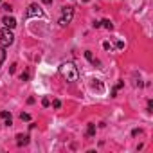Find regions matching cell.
Masks as SVG:
<instances>
[{
    "label": "cell",
    "instance_id": "obj_1",
    "mask_svg": "<svg viewBox=\"0 0 153 153\" xmlns=\"http://www.w3.org/2000/svg\"><path fill=\"white\" fill-rule=\"evenodd\" d=\"M59 74L63 76L67 81H70V83L79 79V70H78V67H76L72 61H65V63H61V65H59Z\"/></svg>",
    "mask_w": 153,
    "mask_h": 153
},
{
    "label": "cell",
    "instance_id": "obj_2",
    "mask_svg": "<svg viewBox=\"0 0 153 153\" xmlns=\"http://www.w3.org/2000/svg\"><path fill=\"white\" fill-rule=\"evenodd\" d=\"M72 16H74V7H72V6H65V7L61 9V16H59V20H58V24H59L61 27H67V25L72 22Z\"/></svg>",
    "mask_w": 153,
    "mask_h": 153
},
{
    "label": "cell",
    "instance_id": "obj_3",
    "mask_svg": "<svg viewBox=\"0 0 153 153\" xmlns=\"http://www.w3.org/2000/svg\"><path fill=\"white\" fill-rule=\"evenodd\" d=\"M13 42H15V34L9 27L0 31V43H2V47H9V45H13Z\"/></svg>",
    "mask_w": 153,
    "mask_h": 153
},
{
    "label": "cell",
    "instance_id": "obj_4",
    "mask_svg": "<svg viewBox=\"0 0 153 153\" xmlns=\"http://www.w3.org/2000/svg\"><path fill=\"white\" fill-rule=\"evenodd\" d=\"M25 15H27V18H33V16H38L40 18V16H43V11H42V7L38 4H31L27 7V13Z\"/></svg>",
    "mask_w": 153,
    "mask_h": 153
},
{
    "label": "cell",
    "instance_id": "obj_5",
    "mask_svg": "<svg viewBox=\"0 0 153 153\" xmlns=\"http://www.w3.org/2000/svg\"><path fill=\"white\" fill-rule=\"evenodd\" d=\"M2 24H4L6 27H9V29H15V27H16V20H15L13 16H4V18H2Z\"/></svg>",
    "mask_w": 153,
    "mask_h": 153
},
{
    "label": "cell",
    "instance_id": "obj_6",
    "mask_svg": "<svg viewBox=\"0 0 153 153\" xmlns=\"http://www.w3.org/2000/svg\"><path fill=\"white\" fill-rule=\"evenodd\" d=\"M16 144H18V146H27V144H29V135L18 133V135H16Z\"/></svg>",
    "mask_w": 153,
    "mask_h": 153
},
{
    "label": "cell",
    "instance_id": "obj_7",
    "mask_svg": "<svg viewBox=\"0 0 153 153\" xmlns=\"http://www.w3.org/2000/svg\"><path fill=\"white\" fill-rule=\"evenodd\" d=\"M0 117H2V119L6 121V123H4L6 126H11V124H13V119H11V114H9V112L2 110V112H0Z\"/></svg>",
    "mask_w": 153,
    "mask_h": 153
},
{
    "label": "cell",
    "instance_id": "obj_8",
    "mask_svg": "<svg viewBox=\"0 0 153 153\" xmlns=\"http://www.w3.org/2000/svg\"><path fill=\"white\" fill-rule=\"evenodd\" d=\"M85 58H87V59H88L92 65H101V63H99V59H96V58H94L92 51H85Z\"/></svg>",
    "mask_w": 153,
    "mask_h": 153
},
{
    "label": "cell",
    "instance_id": "obj_9",
    "mask_svg": "<svg viewBox=\"0 0 153 153\" xmlns=\"http://www.w3.org/2000/svg\"><path fill=\"white\" fill-rule=\"evenodd\" d=\"M94 135H96V124H92V123H90V124H88V128H87V137H88V139H92Z\"/></svg>",
    "mask_w": 153,
    "mask_h": 153
},
{
    "label": "cell",
    "instance_id": "obj_10",
    "mask_svg": "<svg viewBox=\"0 0 153 153\" xmlns=\"http://www.w3.org/2000/svg\"><path fill=\"white\" fill-rule=\"evenodd\" d=\"M101 24H103V27H105V29H108V31H112V29H114V24H112V22H110L108 18H105V20H103Z\"/></svg>",
    "mask_w": 153,
    "mask_h": 153
},
{
    "label": "cell",
    "instance_id": "obj_11",
    "mask_svg": "<svg viewBox=\"0 0 153 153\" xmlns=\"http://www.w3.org/2000/svg\"><path fill=\"white\" fill-rule=\"evenodd\" d=\"M6 61V49L0 47V67H2V63Z\"/></svg>",
    "mask_w": 153,
    "mask_h": 153
},
{
    "label": "cell",
    "instance_id": "obj_12",
    "mask_svg": "<svg viewBox=\"0 0 153 153\" xmlns=\"http://www.w3.org/2000/svg\"><path fill=\"white\" fill-rule=\"evenodd\" d=\"M20 119H22V121H31V115L25 114V112H22V114H20Z\"/></svg>",
    "mask_w": 153,
    "mask_h": 153
},
{
    "label": "cell",
    "instance_id": "obj_13",
    "mask_svg": "<svg viewBox=\"0 0 153 153\" xmlns=\"http://www.w3.org/2000/svg\"><path fill=\"white\" fill-rule=\"evenodd\" d=\"M2 9H4V11H7V13H11V11H13L11 4H2Z\"/></svg>",
    "mask_w": 153,
    "mask_h": 153
},
{
    "label": "cell",
    "instance_id": "obj_14",
    "mask_svg": "<svg viewBox=\"0 0 153 153\" xmlns=\"http://www.w3.org/2000/svg\"><path fill=\"white\" fill-rule=\"evenodd\" d=\"M20 79H22V81H27V79H29V72H22V74H20Z\"/></svg>",
    "mask_w": 153,
    "mask_h": 153
},
{
    "label": "cell",
    "instance_id": "obj_15",
    "mask_svg": "<svg viewBox=\"0 0 153 153\" xmlns=\"http://www.w3.org/2000/svg\"><path fill=\"white\" fill-rule=\"evenodd\" d=\"M52 106H54V108H59V106H61V101H59V99H54V101H52Z\"/></svg>",
    "mask_w": 153,
    "mask_h": 153
},
{
    "label": "cell",
    "instance_id": "obj_16",
    "mask_svg": "<svg viewBox=\"0 0 153 153\" xmlns=\"http://www.w3.org/2000/svg\"><path fill=\"white\" fill-rule=\"evenodd\" d=\"M42 105H43V106H49V105H51V101H49L47 97H43V101H42Z\"/></svg>",
    "mask_w": 153,
    "mask_h": 153
},
{
    "label": "cell",
    "instance_id": "obj_17",
    "mask_svg": "<svg viewBox=\"0 0 153 153\" xmlns=\"http://www.w3.org/2000/svg\"><path fill=\"white\" fill-rule=\"evenodd\" d=\"M148 112H149V114L153 112V103H151V101H148Z\"/></svg>",
    "mask_w": 153,
    "mask_h": 153
},
{
    "label": "cell",
    "instance_id": "obj_18",
    "mask_svg": "<svg viewBox=\"0 0 153 153\" xmlns=\"http://www.w3.org/2000/svg\"><path fill=\"white\" fill-rule=\"evenodd\" d=\"M103 47H105V49H106V51H110V49H112V45H110V43H108V42H105V43H103Z\"/></svg>",
    "mask_w": 153,
    "mask_h": 153
},
{
    "label": "cell",
    "instance_id": "obj_19",
    "mask_svg": "<svg viewBox=\"0 0 153 153\" xmlns=\"http://www.w3.org/2000/svg\"><path fill=\"white\" fill-rule=\"evenodd\" d=\"M115 45H117V47H119V49H123V47H124V43H123V42H121V40H117V43H115Z\"/></svg>",
    "mask_w": 153,
    "mask_h": 153
},
{
    "label": "cell",
    "instance_id": "obj_20",
    "mask_svg": "<svg viewBox=\"0 0 153 153\" xmlns=\"http://www.w3.org/2000/svg\"><path fill=\"white\" fill-rule=\"evenodd\" d=\"M43 2H45V4H51V2H52V0H43Z\"/></svg>",
    "mask_w": 153,
    "mask_h": 153
},
{
    "label": "cell",
    "instance_id": "obj_21",
    "mask_svg": "<svg viewBox=\"0 0 153 153\" xmlns=\"http://www.w3.org/2000/svg\"><path fill=\"white\" fill-rule=\"evenodd\" d=\"M83 2H88V0H83Z\"/></svg>",
    "mask_w": 153,
    "mask_h": 153
},
{
    "label": "cell",
    "instance_id": "obj_22",
    "mask_svg": "<svg viewBox=\"0 0 153 153\" xmlns=\"http://www.w3.org/2000/svg\"><path fill=\"white\" fill-rule=\"evenodd\" d=\"M0 2H2V0H0Z\"/></svg>",
    "mask_w": 153,
    "mask_h": 153
}]
</instances>
